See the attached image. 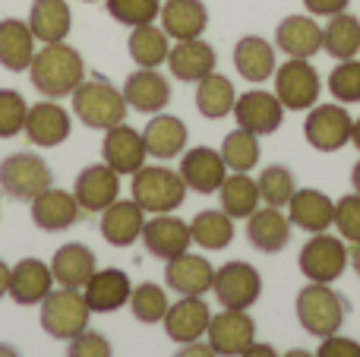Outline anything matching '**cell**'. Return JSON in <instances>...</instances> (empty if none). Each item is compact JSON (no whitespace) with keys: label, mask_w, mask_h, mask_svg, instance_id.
<instances>
[{"label":"cell","mask_w":360,"mask_h":357,"mask_svg":"<svg viewBox=\"0 0 360 357\" xmlns=\"http://www.w3.org/2000/svg\"><path fill=\"white\" fill-rule=\"evenodd\" d=\"M275 48L285 51L288 57L310 60L313 54L323 51V25L313 16H304V13L285 16L278 22V29H275Z\"/></svg>","instance_id":"21"},{"label":"cell","mask_w":360,"mask_h":357,"mask_svg":"<svg viewBox=\"0 0 360 357\" xmlns=\"http://www.w3.org/2000/svg\"><path fill=\"white\" fill-rule=\"evenodd\" d=\"M209 323H212V310L202 297H180L165 313V332L177 345H190V342H199L209 332Z\"/></svg>","instance_id":"19"},{"label":"cell","mask_w":360,"mask_h":357,"mask_svg":"<svg viewBox=\"0 0 360 357\" xmlns=\"http://www.w3.org/2000/svg\"><path fill=\"white\" fill-rule=\"evenodd\" d=\"M35 51V35H32L25 19H0V67L10 70V73H22L32 67Z\"/></svg>","instance_id":"29"},{"label":"cell","mask_w":360,"mask_h":357,"mask_svg":"<svg viewBox=\"0 0 360 357\" xmlns=\"http://www.w3.org/2000/svg\"><path fill=\"white\" fill-rule=\"evenodd\" d=\"M193 244L202 250H224L234 240V219L221 209H205L190 221Z\"/></svg>","instance_id":"39"},{"label":"cell","mask_w":360,"mask_h":357,"mask_svg":"<svg viewBox=\"0 0 360 357\" xmlns=\"http://www.w3.org/2000/svg\"><path fill=\"white\" fill-rule=\"evenodd\" d=\"M256 183H259L262 202H266V206H275V209L288 206V202H291V196H294V190H297L291 168H285V164H269V168L259 174V181H256Z\"/></svg>","instance_id":"42"},{"label":"cell","mask_w":360,"mask_h":357,"mask_svg":"<svg viewBox=\"0 0 360 357\" xmlns=\"http://www.w3.org/2000/svg\"><path fill=\"white\" fill-rule=\"evenodd\" d=\"M168 294H165V288H158L155 282H143L133 288L130 294V310L133 316H136L139 323H146V326H152V323H165V313H168Z\"/></svg>","instance_id":"41"},{"label":"cell","mask_w":360,"mask_h":357,"mask_svg":"<svg viewBox=\"0 0 360 357\" xmlns=\"http://www.w3.org/2000/svg\"><path fill=\"white\" fill-rule=\"evenodd\" d=\"M256 342V323L247 316V310L224 307L209 323V348L218 357H240Z\"/></svg>","instance_id":"13"},{"label":"cell","mask_w":360,"mask_h":357,"mask_svg":"<svg viewBox=\"0 0 360 357\" xmlns=\"http://www.w3.org/2000/svg\"><path fill=\"white\" fill-rule=\"evenodd\" d=\"M234 82L221 73H209L205 79L196 82V111L202 114L205 120H221L234 111Z\"/></svg>","instance_id":"37"},{"label":"cell","mask_w":360,"mask_h":357,"mask_svg":"<svg viewBox=\"0 0 360 357\" xmlns=\"http://www.w3.org/2000/svg\"><path fill=\"white\" fill-rule=\"evenodd\" d=\"M143 244L149 250V257L155 259H174L180 253H186V247L193 244V234H190V225L180 221L177 215H155L152 221H146L143 228Z\"/></svg>","instance_id":"20"},{"label":"cell","mask_w":360,"mask_h":357,"mask_svg":"<svg viewBox=\"0 0 360 357\" xmlns=\"http://www.w3.org/2000/svg\"><path fill=\"white\" fill-rule=\"evenodd\" d=\"M165 282L180 297H202L205 291H212L215 266L205 257H196V253H180L165 266Z\"/></svg>","instance_id":"18"},{"label":"cell","mask_w":360,"mask_h":357,"mask_svg":"<svg viewBox=\"0 0 360 357\" xmlns=\"http://www.w3.org/2000/svg\"><path fill=\"white\" fill-rule=\"evenodd\" d=\"M82 209L76 202V196L70 190H60V187H48L41 196L32 200V221H35L41 231H67L79 221Z\"/></svg>","instance_id":"24"},{"label":"cell","mask_w":360,"mask_h":357,"mask_svg":"<svg viewBox=\"0 0 360 357\" xmlns=\"http://www.w3.org/2000/svg\"><path fill=\"white\" fill-rule=\"evenodd\" d=\"M212 291L228 310H250L262 294V275L243 259H231L221 269H215Z\"/></svg>","instance_id":"9"},{"label":"cell","mask_w":360,"mask_h":357,"mask_svg":"<svg viewBox=\"0 0 360 357\" xmlns=\"http://www.w3.org/2000/svg\"><path fill=\"white\" fill-rule=\"evenodd\" d=\"M281 357H316V354L304 351V348H291V351H288V354H281Z\"/></svg>","instance_id":"56"},{"label":"cell","mask_w":360,"mask_h":357,"mask_svg":"<svg viewBox=\"0 0 360 357\" xmlns=\"http://www.w3.org/2000/svg\"><path fill=\"white\" fill-rule=\"evenodd\" d=\"M351 187H354V193L360 196V162L351 168Z\"/></svg>","instance_id":"53"},{"label":"cell","mask_w":360,"mask_h":357,"mask_svg":"<svg viewBox=\"0 0 360 357\" xmlns=\"http://www.w3.org/2000/svg\"><path fill=\"white\" fill-rule=\"evenodd\" d=\"M127 51H130L133 63L143 70H158L162 63H168L171 54V38L162 25L149 22V25H136L130 32V41H127Z\"/></svg>","instance_id":"35"},{"label":"cell","mask_w":360,"mask_h":357,"mask_svg":"<svg viewBox=\"0 0 360 357\" xmlns=\"http://www.w3.org/2000/svg\"><path fill=\"white\" fill-rule=\"evenodd\" d=\"M316 357H360V342L335 332V335H329V339H323Z\"/></svg>","instance_id":"48"},{"label":"cell","mask_w":360,"mask_h":357,"mask_svg":"<svg viewBox=\"0 0 360 357\" xmlns=\"http://www.w3.org/2000/svg\"><path fill=\"white\" fill-rule=\"evenodd\" d=\"M82 4H95V0H82Z\"/></svg>","instance_id":"58"},{"label":"cell","mask_w":360,"mask_h":357,"mask_svg":"<svg viewBox=\"0 0 360 357\" xmlns=\"http://www.w3.org/2000/svg\"><path fill=\"white\" fill-rule=\"evenodd\" d=\"M6 285H10V266L0 259V297L6 294Z\"/></svg>","instance_id":"52"},{"label":"cell","mask_w":360,"mask_h":357,"mask_svg":"<svg viewBox=\"0 0 360 357\" xmlns=\"http://www.w3.org/2000/svg\"><path fill=\"white\" fill-rule=\"evenodd\" d=\"M124 101L127 108L139 114H162L171 101V82L168 76H162L158 70H133L124 82Z\"/></svg>","instance_id":"17"},{"label":"cell","mask_w":360,"mask_h":357,"mask_svg":"<svg viewBox=\"0 0 360 357\" xmlns=\"http://www.w3.org/2000/svg\"><path fill=\"white\" fill-rule=\"evenodd\" d=\"M218 54L209 41L202 38H190V41H177L168 54V70L180 82H199L209 73H215Z\"/></svg>","instance_id":"26"},{"label":"cell","mask_w":360,"mask_h":357,"mask_svg":"<svg viewBox=\"0 0 360 357\" xmlns=\"http://www.w3.org/2000/svg\"><path fill=\"white\" fill-rule=\"evenodd\" d=\"M73 196H76V202H79L82 212L101 215L111 202L120 200V174L105 162L89 164V168H82L79 177H76Z\"/></svg>","instance_id":"11"},{"label":"cell","mask_w":360,"mask_h":357,"mask_svg":"<svg viewBox=\"0 0 360 357\" xmlns=\"http://www.w3.org/2000/svg\"><path fill=\"white\" fill-rule=\"evenodd\" d=\"M348 316V301L329 285H307L297 294V323L316 339H329L345 326Z\"/></svg>","instance_id":"4"},{"label":"cell","mask_w":360,"mask_h":357,"mask_svg":"<svg viewBox=\"0 0 360 357\" xmlns=\"http://www.w3.org/2000/svg\"><path fill=\"white\" fill-rule=\"evenodd\" d=\"M186 124L174 114H152V120L146 124L143 139H146V149H149L152 158L158 162H171L177 158L180 152L186 149Z\"/></svg>","instance_id":"31"},{"label":"cell","mask_w":360,"mask_h":357,"mask_svg":"<svg viewBox=\"0 0 360 357\" xmlns=\"http://www.w3.org/2000/svg\"><path fill=\"white\" fill-rule=\"evenodd\" d=\"M146 228V212L139 209L136 200H117L101 212L98 231L111 247H133L143 238Z\"/></svg>","instance_id":"23"},{"label":"cell","mask_w":360,"mask_h":357,"mask_svg":"<svg viewBox=\"0 0 360 357\" xmlns=\"http://www.w3.org/2000/svg\"><path fill=\"white\" fill-rule=\"evenodd\" d=\"M101 158H105V164H111V168L124 177V174H136V171L143 168L146 158H149V149H146L143 133L127 124H117V126H111V130H105Z\"/></svg>","instance_id":"16"},{"label":"cell","mask_w":360,"mask_h":357,"mask_svg":"<svg viewBox=\"0 0 360 357\" xmlns=\"http://www.w3.org/2000/svg\"><path fill=\"white\" fill-rule=\"evenodd\" d=\"M348 247H345L342 238H332V234H313L310 240L304 244L297 257V266L310 282H319V285H332L335 278L345 275L348 269Z\"/></svg>","instance_id":"8"},{"label":"cell","mask_w":360,"mask_h":357,"mask_svg":"<svg viewBox=\"0 0 360 357\" xmlns=\"http://www.w3.org/2000/svg\"><path fill=\"white\" fill-rule=\"evenodd\" d=\"M218 200H221V212H228L231 219H250L259 209V183L243 171H234L231 177H224V183L218 187Z\"/></svg>","instance_id":"36"},{"label":"cell","mask_w":360,"mask_h":357,"mask_svg":"<svg viewBox=\"0 0 360 357\" xmlns=\"http://www.w3.org/2000/svg\"><path fill=\"white\" fill-rule=\"evenodd\" d=\"M133 285L124 269H95V275L86 282V304L92 313H114L124 304H130Z\"/></svg>","instance_id":"25"},{"label":"cell","mask_w":360,"mask_h":357,"mask_svg":"<svg viewBox=\"0 0 360 357\" xmlns=\"http://www.w3.org/2000/svg\"><path fill=\"white\" fill-rule=\"evenodd\" d=\"M0 357H22V354H19L13 345H6V342H0Z\"/></svg>","instance_id":"54"},{"label":"cell","mask_w":360,"mask_h":357,"mask_svg":"<svg viewBox=\"0 0 360 357\" xmlns=\"http://www.w3.org/2000/svg\"><path fill=\"white\" fill-rule=\"evenodd\" d=\"M234 120H237V126L256 133V136H269V133H275L281 126V120H285V105L278 101L275 92L253 89V92L237 95Z\"/></svg>","instance_id":"14"},{"label":"cell","mask_w":360,"mask_h":357,"mask_svg":"<svg viewBox=\"0 0 360 357\" xmlns=\"http://www.w3.org/2000/svg\"><path fill=\"white\" fill-rule=\"evenodd\" d=\"M323 51L335 60H351L360 51V19L351 13H338L329 16L323 25Z\"/></svg>","instance_id":"38"},{"label":"cell","mask_w":360,"mask_h":357,"mask_svg":"<svg viewBox=\"0 0 360 357\" xmlns=\"http://www.w3.org/2000/svg\"><path fill=\"white\" fill-rule=\"evenodd\" d=\"M32 86L44 95V98H67L76 92L82 79H86V60L82 54L67 41H54L44 44L41 51H35L32 57Z\"/></svg>","instance_id":"1"},{"label":"cell","mask_w":360,"mask_h":357,"mask_svg":"<svg viewBox=\"0 0 360 357\" xmlns=\"http://www.w3.org/2000/svg\"><path fill=\"white\" fill-rule=\"evenodd\" d=\"M51 285H54L51 266L41 263V259H35V257H29V259H19V263L10 269L6 294H10L19 307H32V304H41L44 297L54 291Z\"/></svg>","instance_id":"22"},{"label":"cell","mask_w":360,"mask_h":357,"mask_svg":"<svg viewBox=\"0 0 360 357\" xmlns=\"http://www.w3.org/2000/svg\"><path fill=\"white\" fill-rule=\"evenodd\" d=\"M351 143H354L357 149H360V117L354 120V130H351Z\"/></svg>","instance_id":"57"},{"label":"cell","mask_w":360,"mask_h":357,"mask_svg":"<svg viewBox=\"0 0 360 357\" xmlns=\"http://www.w3.org/2000/svg\"><path fill=\"white\" fill-rule=\"evenodd\" d=\"M70 130H73V120H70V111L63 105H57L54 98H44L38 105L29 108L25 114V139L38 149H54V145L67 143Z\"/></svg>","instance_id":"12"},{"label":"cell","mask_w":360,"mask_h":357,"mask_svg":"<svg viewBox=\"0 0 360 357\" xmlns=\"http://www.w3.org/2000/svg\"><path fill=\"white\" fill-rule=\"evenodd\" d=\"M70 98H73V114L89 130H111L127 117L124 92L101 73L86 76Z\"/></svg>","instance_id":"2"},{"label":"cell","mask_w":360,"mask_h":357,"mask_svg":"<svg viewBox=\"0 0 360 357\" xmlns=\"http://www.w3.org/2000/svg\"><path fill=\"white\" fill-rule=\"evenodd\" d=\"M105 6L111 19H117L120 25H130V29L155 22L162 13V0H105Z\"/></svg>","instance_id":"43"},{"label":"cell","mask_w":360,"mask_h":357,"mask_svg":"<svg viewBox=\"0 0 360 357\" xmlns=\"http://www.w3.org/2000/svg\"><path fill=\"white\" fill-rule=\"evenodd\" d=\"M29 29L41 44L67 41L73 29V10L67 0H35L29 10Z\"/></svg>","instance_id":"32"},{"label":"cell","mask_w":360,"mask_h":357,"mask_svg":"<svg viewBox=\"0 0 360 357\" xmlns=\"http://www.w3.org/2000/svg\"><path fill=\"white\" fill-rule=\"evenodd\" d=\"M329 92L338 105H357L360 101V60H338V67L329 73Z\"/></svg>","instance_id":"44"},{"label":"cell","mask_w":360,"mask_h":357,"mask_svg":"<svg viewBox=\"0 0 360 357\" xmlns=\"http://www.w3.org/2000/svg\"><path fill=\"white\" fill-rule=\"evenodd\" d=\"M332 225L338 228L342 240L348 244H360V196L351 193V196H342L335 202V221Z\"/></svg>","instance_id":"46"},{"label":"cell","mask_w":360,"mask_h":357,"mask_svg":"<svg viewBox=\"0 0 360 357\" xmlns=\"http://www.w3.org/2000/svg\"><path fill=\"white\" fill-rule=\"evenodd\" d=\"M288 219H291V225L304 228L310 234H323L335 221V202L323 190H294L291 202H288Z\"/></svg>","instance_id":"27"},{"label":"cell","mask_w":360,"mask_h":357,"mask_svg":"<svg viewBox=\"0 0 360 357\" xmlns=\"http://www.w3.org/2000/svg\"><path fill=\"white\" fill-rule=\"evenodd\" d=\"M29 101L16 89H0V139H13L25 130Z\"/></svg>","instance_id":"45"},{"label":"cell","mask_w":360,"mask_h":357,"mask_svg":"<svg viewBox=\"0 0 360 357\" xmlns=\"http://www.w3.org/2000/svg\"><path fill=\"white\" fill-rule=\"evenodd\" d=\"M95 253L86 244H63L51 259V275L60 288H86V282L95 275Z\"/></svg>","instance_id":"33"},{"label":"cell","mask_w":360,"mask_h":357,"mask_svg":"<svg viewBox=\"0 0 360 357\" xmlns=\"http://www.w3.org/2000/svg\"><path fill=\"white\" fill-rule=\"evenodd\" d=\"M162 29L174 41H190V38H202L205 25H209V10L202 0H165L162 4Z\"/></svg>","instance_id":"28"},{"label":"cell","mask_w":360,"mask_h":357,"mask_svg":"<svg viewBox=\"0 0 360 357\" xmlns=\"http://www.w3.org/2000/svg\"><path fill=\"white\" fill-rule=\"evenodd\" d=\"M177 174L184 177L186 190L209 196V193H218V187L224 183V177H228V164H224L221 152L209 149V145H196V149L184 152Z\"/></svg>","instance_id":"15"},{"label":"cell","mask_w":360,"mask_h":357,"mask_svg":"<svg viewBox=\"0 0 360 357\" xmlns=\"http://www.w3.org/2000/svg\"><path fill=\"white\" fill-rule=\"evenodd\" d=\"M67 357H114V351H111V342H108L105 335L86 329V332H79L76 339H70Z\"/></svg>","instance_id":"47"},{"label":"cell","mask_w":360,"mask_h":357,"mask_svg":"<svg viewBox=\"0 0 360 357\" xmlns=\"http://www.w3.org/2000/svg\"><path fill=\"white\" fill-rule=\"evenodd\" d=\"M89 316H92V310H89L86 297L73 288H57L41 301V329L51 339H76L89 329Z\"/></svg>","instance_id":"6"},{"label":"cell","mask_w":360,"mask_h":357,"mask_svg":"<svg viewBox=\"0 0 360 357\" xmlns=\"http://www.w3.org/2000/svg\"><path fill=\"white\" fill-rule=\"evenodd\" d=\"M133 200L149 215H168L184 206L186 183L174 168L165 164H143L133 174Z\"/></svg>","instance_id":"3"},{"label":"cell","mask_w":360,"mask_h":357,"mask_svg":"<svg viewBox=\"0 0 360 357\" xmlns=\"http://www.w3.org/2000/svg\"><path fill=\"white\" fill-rule=\"evenodd\" d=\"M234 67L247 82H266L275 76V48L259 35H243L234 44Z\"/></svg>","instance_id":"34"},{"label":"cell","mask_w":360,"mask_h":357,"mask_svg":"<svg viewBox=\"0 0 360 357\" xmlns=\"http://www.w3.org/2000/svg\"><path fill=\"white\" fill-rule=\"evenodd\" d=\"M291 228H294L291 219L281 209L266 206V209H256L247 219V240L262 253H278L291 240Z\"/></svg>","instance_id":"30"},{"label":"cell","mask_w":360,"mask_h":357,"mask_svg":"<svg viewBox=\"0 0 360 357\" xmlns=\"http://www.w3.org/2000/svg\"><path fill=\"white\" fill-rule=\"evenodd\" d=\"M348 4L351 0H304L310 16H338V13H348Z\"/></svg>","instance_id":"49"},{"label":"cell","mask_w":360,"mask_h":357,"mask_svg":"<svg viewBox=\"0 0 360 357\" xmlns=\"http://www.w3.org/2000/svg\"><path fill=\"white\" fill-rule=\"evenodd\" d=\"M221 158L224 164H228V171H253L256 162H259L262 149H259V136L250 130H243V126H237V130H231L228 136L221 139Z\"/></svg>","instance_id":"40"},{"label":"cell","mask_w":360,"mask_h":357,"mask_svg":"<svg viewBox=\"0 0 360 357\" xmlns=\"http://www.w3.org/2000/svg\"><path fill=\"white\" fill-rule=\"evenodd\" d=\"M351 263H354V272L360 275V244H354V250H351Z\"/></svg>","instance_id":"55"},{"label":"cell","mask_w":360,"mask_h":357,"mask_svg":"<svg viewBox=\"0 0 360 357\" xmlns=\"http://www.w3.org/2000/svg\"><path fill=\"white\" fill-rule=\"evenodd\" d=\"M275 95L285 105V111H310L319 101V73L310 60H300V57H291L288 63L275 67Z\"/></svg>","instance_id":"7"},{"label":"cell","mask_w":360,"mask_h":357,"mask_svg":"<svg viewBox=\"0 0 360 357\" xmlns=\"http://www.w3.org/2000/svg\"><path fill=\"white\" fill-rule=\"evenodd\" d=\"M240 357H278V351H275L272 345H256V342H253V345H250Z\"/></svg>","instance_id":"51"},{"label":"cell","mask_w":360,"mask_h":357,"mask_svg":"<svg viewBox=\"0 0 360 357\" xmlns=\"http://www.w3.org/2000/svg\"><path fill=\"white\" fill-rule=\"evenodd\" d=\"M354 117L345 105H313L304 120V136L316 152H338L351 143Z\"/></svg>","instance_id":"10"},{"label":"cell","mask_w":360,"mask_h":357,"mask_svg":"<svg viewBox=\"0 0 360 357\" xmlns=\"http://www.w3.org/2000/svg\"><path fill=\"white\" fill-rule=\"evenodd\" d=\"M174 357H218V354L212 351L209 345H202V342H190V345H184Z\"/></svg>","instance_id":"50"},{"label":"cell","mask_w":360,"mask_h":357,"mask_svg":"<svg viewBox=\"0 0 360 357\" xmlns=\"http://www.w3.org/2000/svg\"><path fill=\"white\" fill-rule=\"evenodd\" d=\"M51 164L35 152H13L0 162V190L16 202H32L51 187Z\"/></svg>","instance_id":"5"}]
</instances>
